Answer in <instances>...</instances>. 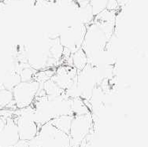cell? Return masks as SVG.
<instances>
[{"label":"cell","mask_w":148,"mask_h":147,"mask_svg":"<svg viewBox=\"0 0 148 147\" xmlns=\"http://www.w3.org/2000/svg\"><path fill=\"white\" fill-rule=\"evenodd\" d=\"M87 25L80 22L67 26L62 32L58 33V40L65 50L64 56L69 58L71 54L81 48Z\"/></svg>","instance_id":"cell-1"},{"label":"cell","mask_w":148,"mask_h":147,"mask_svg":"<svg viewBox=\"0 0 148 147\" xmlns=\"http://www.w3.org/2000/svg\"><path fill=\"white\" fill-rule=\"evenodd\" d=\"M36 139L38 147H71L69 135L58 130L51 122L40 126Z\"/></svg>","instance_id":"cell-2"},{"label":"cell","mask_w":148,"mask_h":147,"mask_svg":"<svg viewBox=\"0 0 148 147\" xmlns=\"http://www.w3.org/2000/svg\"><path fill=\"white\" fill-rule=\"evenodd\" d=\"M25 51L27 63L34 70L49 68L48 36L30 45H25Z\"/></svg>","instance_id":"cell-3"},{"label":"cell","mask_w":148,"mask_h":147,"mask_svg":"<svg viewBox=\"0 0 148 147\" xmlns=\"http://www.w3.org/2000/svg\"><path fill=\"white\" fill-rule=\"evenodd\" d=\"M95 122L91 113L73 116L69 138L71 146H80L88 136L94 131Z\"/></svg>","instance_id":"cell-4"},{"label":"cell","mask_w":148,"mask_h":147,"mask_svg":"<svg viewBox=\"0 0 148 147\" xmlns=\"http://www.w3.org/2000/svg\"><path fill=\"white\" fill-rule=\"evenodd\" d=\"M40 83L32 79L28 82H20L12 89L14 102L16 109H24L31 105L34 102Z\"/></svg>","instance_id":"cell-5"},{"label":"cell","mask_w":148,"mask_h":147,"mask_svg":"<svg viewBox=\"0 0 148 147\" xmlns=\"http://www.w3.org/2000/svg\"><path fill=\"white\" fill-rule=\"evenodd\" d=\"M77 84L80 90L81 98L88 103L92 91L98 86L95 67L88 64L83 69L79 71L77 75Z\"/></svg>","instance_id":"cell-6"},{"label":"cell","mask_w":148,"mask_h":147,"mask_svg":"<svg viewBox=\"0 0 148 147\" xmlns=\"http://www.w3.org/2000/svg\"><path fill=\"white\" fill-rule=\"evenodd\" d=\"M77 72L78 71L72 65L62 64L55 68L54 75L51 79L65 91L76 80Z\"/></svg>","instance_id":"cell-7"},{"label":"cell","mask_w":148,"mask_h":147,"mask_svg":"<svg viewBox=\"0 0 148 147\" xmlns=\"http://www.w3.org/2000/svg\"><path fill=\"white\" fill-rule=\"evenodd\" d=\"M20 140L14 113L6 118L5 125L0 133V147H13Z\"/></svg>","instance_id":"cell-8"},{"label":"cell","mask_w":148,"mask_h":147,"mask_svg":"<svg viewBox=\"0 0 148 147\" xmlns=\"http://www.w3.org/2000/svg\"><path fill=\"white\" fill-rule=\"evenodd\" d=\"M70 64L78 72L85 67L88 64V60L86 54L84 52L82 49H79L78 51L74 52L70 57Z\"/></svg>","instance_id":"cell-9"},{"label":"cell","mask_w":148,"mask_h":147,"mask_svg":"<svg viewBox=\"0 0 148 147\" xmlns=\"http://www.w3.org/2000/svg\"><path fill=\"white\" fill-rule=\"evenodd\" d=\"M73 116H62L56 117L54 119L51 120V122L54 127L58 128V130L62 131L65 133H69L70 130V126H71V122L73 120Z\"/></svg>","instance_id":"cell-10"},{"label":"cell","mask_w":148,"mask_h":147,"mask_svg":"<svg viewBox=\"0 0 148 147\" xmlns=\"http://www.w3.org/2000/svg\"><path fill=\"white\" fill-rule=\"evenodd\" d=\"M41 87L43 88V91L45 94L48 96L51 97H57L62 95L65 91H63L62 89L58 86L51 79L47 80L44 82L43 84H41Z\"/></svg>","instance_id":"cell-11"},{"label":"cell","mask_w":148,"mask_h":147,"mask_svg":"<svg viewBox=\"0 0 148 147\" xmlns=\"http://www.w3.org/2000/svg\"><path fill=\"white\" fill-rule=\"evenodd\" d=\"M55 68H46L43 70L36 71L34 75V80L40 83V84H43V83L46 82L52 77L54 75Z\"/></svg>","instance_id":"cell-12"},{"label":"cell","mask_w":148,"mask_h":147,"mask_svg":"<svg viewBox=\"0 0 148 147\" xmlns=\"http://www.w3.org/2000/svg\"><path fill=\"white\" fill-rule=\"evenodd\" d=\"M108 2L109 0H89V5L91 6L94 17L106 10Z\"/></svg>","instance_id":"cell-13"},{"label":"cell","mask_w":148,"mask_h":147,"mask_svg":"<svg viewBox=\"0 0 148 147\" xmlns=\"http://www.w3.org/2000/svg\"><path fill=\"white\" fill-rule=\"evenodd\" d=\"M36 72V71L34 70L32 67H30L29 64H27L25 66H24V68L19 72L21 82H28V81L32 80L34 79V75Z\"/></svg>","instance_id":"cell-14"},{"label":"cell","mask_w":148,"mask_h":147,"mask_svg":"<svg viewBox=\"0 0 148 147\" xmlns=\"http://www.w3.org/2000/svg\"><path fill=\"white\" fill-rule=\"evenodd\" d=\"M122 8L120 6L119 3L117 2V0H109L107 6H106V10H111V11H119Z\"/></svg>","instance_id":"cell-15"},{"label":"cell","mask_w":148,"mask_h":147,"mask_svg":"<svg viewBox=\"0 0 148 147\" xmlns=\"http://www.w3.org/2000/svg\"><path fill=\"white\" fill-rule=\"evenodd\" d=\"M74 1L77 3V5L79 6V8L87 6L89 3V0H74Z\"/></svg>","instance_id":"cell-16"},{"label":"cell","mask_w":148,"mask_h":147,"mask_svg":"<svg viewBox=\"0 0 148 147\" xmlns=\"http://www.w3.org/2000/svg\"><path fill=\"white\" fill-rule=\"evenodd\" d=\"M13 147H28V141L19 140Z\"/></svg>","instance_id":"cell-17"}]
</instances>
